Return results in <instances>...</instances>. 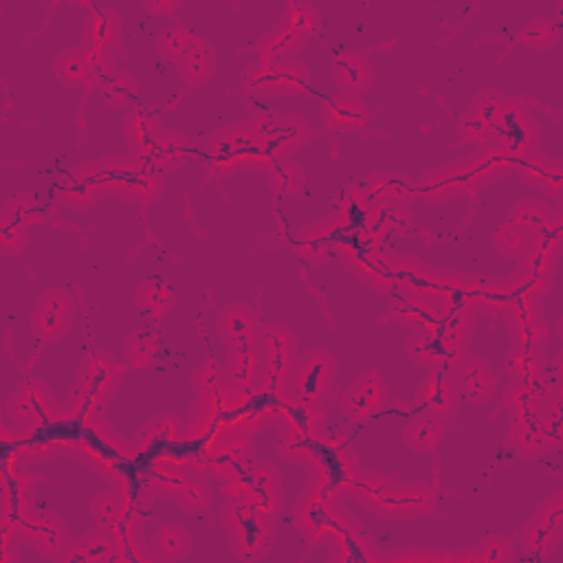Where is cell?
Segmentation results:
<instances>
[{
  "label": "cell",
  "instance_id": "6da1fadb",
  "mask_svg": "<svg viewBox=\"0 0 563 563\" xmlns=\"http://www.w3.org/2000/svg\"><path fill=\"white\" fill-rule=\"evenodd\" d=\"M223 524L231 548L240 559H262L273 544L271 517L258 511L256 506L236 500L225 506Z\"/></svg>",
  "mask_w": 563,
  "mask_h": 563
},
{
  "label": "cell",
  "instance_id": "7a4b0ae2",
  "mask_svg": "<svg viewBox=\"0 0 563 563\" xmlns=\"http://www.w3.org/2000/svg\"><path fill=\"white\" fill-rule=\"evenodd\" d=\"M97 174L102 190L126 198L132 203H152L161 196V179L157 170L148 168L146 163L137 159H119L113 157L108 161L97 163Z\"/></svg>",
  "mask_w": 563,
  "mask_h": 563
},
{
  "label": "cell",
  "instance_id": "3957f363",
  "mask_svg": "<svg viewBox=\"0 0 563 563\" xmlns=\"http://www.w3.org/2000/svg\"><path fill=\"white\" fill-rule=\"evenodd\" d=\"M247 82L253 93L273 95V97H295L308 91L311 75L306 66L295 58H275L262 60L249 69Z\"/></svg>",
  "mask_w": 563,
  "mask_h": 563
},
{
  "label": "cell",
  "instance_id": "277c9868",
  "mask_svg": "<svg viewBox=\"0 0 563 563\" xmlns=\"http://www.w3.org/2000/svg\"><path fill=\"white\" fill-rule=\"evenodd\" d=\"M337 381V359L328 350H311L297 357L293 388L304 405L322 403Z\"/></svg>",
  "mask_w": 563,
  "mask_h": 563
},
{
  "label": "cell",
  "instance_id": "5b68a950",
  "mask_svg": "<svg viewBox=\"0 0 563 563\" xmlns=\"http://www.w3.org/2000/svg\"><path fill=\"white\" fill-rule=\"evenodd\" d=\"M207 152L220 168H236V165H245L258 159L269 163L267 152H264V141L247 124L227 126L214 132V137L207 143Z\"/></svg>",
  "mask_w": 563,
  "mask_h": 563
},
{
  "label": "cell",
  "instance_id": "8992f818",
  "mask_svg": "<svg viewBox=\"0 0 563 563\" xmlns=\"http://www.w3.org/2000/svg\"><path fill=\"white\" fill-rule=\"evenodd\" d=\"M75 317V300L69 291L49 289L40 295V300L31 313V333L44 344H53L66 337Z\"/></svg>",
  "mask_w": 563,
  "mask_h": 563
},
{
  "label": "cell",
  "instance_id": "52a82bcc",
  "mask_svg": "<svg viewBox=\"0 0 563 563\" xmlns=\"http://www.w3.org/2000/svg\"><path fill=\"white\" fill-rule=\"evenodd\" d=\"M489 135L500 143L504 152H509L511 157L522 159L537 146L539 130L533 115L528 113L520 102L504 99L502 115L489 130Z\"/></svg>",
  "mask_w": 563,
  "mask_h": 563
},
{
  "label": "cell",
  "instance_id": "ba28073f",
  "mask_svg": "<svg viewBox=\"0 0 563 563\" xmlns=\"http://www.w3.org/2000/svg\"><path fill=\"white\" fill-rule=\"evenodd\" d=\"M240 493L238 500H245L256 506L258 511L269 515L271 520L282 511L284 506V482L280 471L269 462H258L256 467L247 469L245 476L238 482Z\"/></svg>",
  "mask_w": 563,
  "mask_h": 563
},
{
  "label": "cell",
  "instance_id": "9c48e42d",
  "mask_svg": "<svg viewBox=\"0 0 563 563\" xmlns=\"http://www.w3.org/2000/svg\"><path fill=\"white\" fill-rule=\"evenodd\" d=\"M372 504L385 517H416L429 513L432 509V491L423 484H388L381 482V487H370Z\"/></svg>",
  "mask_w": 563,
  "mask_h": 563
},
{
  "label": "cell",
  "instance_id": "30bf717a",
  "mask_svg": "<svg viewBox=\"0 0 563 563\" xmlns=\"http://www.w3.org/2000/svg\"><path fill=\"white\" fill-rule=\"evenodd\" d=\"M407 355L427 370H451L465 357L462 346L434 328H418L407 339Z\"/></svg>",
  "mask_w": 563,
  "mask_h": 563
},
{
  "label": "cell",
  "instance_id": "8fae6325",
  "mask_svg": "<svg viewBox=\"0 0 563 563\" xmlns=\"http://www.w3.org/2000/svg\"><path fill=\"white\" fill-rule=\"evenodd\" d=\"M218 337L223 339V344L229 352L256 348L264 333V324L247 304H229L218 313L216 319Z\"/></svg>",
  "mask_w": 563,
  "mask_h": 563
},
{
  "label": "cell",
  "instance_id": "7c38bea8",
  "mask_svg": "<svg viewBox=\"0 0 563 563\" xmlns=\"http://www.w3.org/2000/svg\"><path fill=\"white\" fill-rule=\"evenodd\" d=\"M390 399L388 385L377 372H366L341 396V410L352 423H363L379 414Z\"/></svg>",
  "mask_w": 563,
  "mask_h": 563
},
{
  "label": "cell",
  "instance_id": "4fadbf2b",
  "mask_svg": "<svg viewBox=\"0 0 563 563\" xmlns=\"http://www.w3.org/2000/svg\"><path fill=\"white\" fill-rule=\"evenodd\" d=\"M449 374L460 392V399L469 401L471 405L489 403L498 392V377H495L489 361H484L482 357L465 355L456 368L449 370Z\"/></svg>",
  "mask_w": 563,
  "mask_h": 563
},
{
  "label": "cell",
  "instance_id": "5bb4252c",
  "mask_svg": "<svg viewBox=\"0 0 563 563\" xmlns=\"http://www.w3.org/2000/svg\"><path fill=\"white\" fill-rule=\"evenodd\" d=\"M416 403L438 421H449L451 416H456L460 410V392L451 374L447 370H429L416 390Z\"/></svg>",
  "mask_w": 563,
  "mask_h": 563
},
{
  "label": "cell",
  "instance_id": "9a60e30c",
  "mask_svg": "<svg viewBox=\"0 0 563 563\" xmlns=\"http://www.w3.org/2000/svg\"><path fill=\"white\" fill-rule=\"evenodd\" d=\"M563 506L559 498L548 500L539 506V511L524 528V546L531 553H550L561 542Z\"/></svg>",
  "mask_w": 563,
  "mask_h": 563
},
{
  "label": "cell",
  "instance_id": "2e32d148",
  "mask_svg": "<svg viewBox=\"0 0 563 563\" xmlns=\"http://www.w3.org/2000/svg\"><path fill=\"white\" fill-rule=\"evenodd\" d=\"M119 377V363L106 355V352H93L91 357H86L80 374H77V388H80L82 396L88 401L97 405L102 399H106V394L115 388Z\"/></svg>",
  "mask_w": 563,
  "mask_h": 563
},
{
  "label": "cell",
  "instance_id": "e0dca14e",
  "mask_svg": "<svg viewBox=\"0 0 563 563\" xmlns=\"http://www.w3.org/2000/svg\"><path fill=\"white\" fill-rule=\"evenodd\" d=\"M258 348L267 361V377H282L284 372L293 370L297 357H300L297 355V337L284 324L264 326Z\"/></svg>",
  "mask_w": 563,
  "mask_h": 563
},
{
  "label": "cell",
  "instance_id": "ac0fdd59",
  "mask_svg": "<svg viewBox=\"0 0 563 563\" xmlns=\"http://www.w3.org/2000/svg\"><path fill=\"white\" fill-rule=\"evenodd\" d=\"M55 407V396L42 381H29L11 394L7 403V416L11 421L38 423L47 418Z\"/></svg>",
  "mask_w": 563,
  "mask_h": 563
},
{
  "label": "cell",
  "instance_id": "d6986e66",
  "mask_svg": "<svg viewBox=\"0 0 563 563\" xmlns=\"http://www.w3.org/2000/svg\"><path fill=\"white\" fill-rule=\"evenodd\" d=\"M313 139V126L300 115L280 117L278 124L271 130V135L264 139V152L267 159L291 157L293 152L302 150Z\"/></svg>",
  "mask_w": 563,
  "mask_h": 563
},
{
  "label": "cell",
  "instance_id": "ffe728a7",
  "mask_svg": "<svg viewBox=\"0 0 563 563\" xmlns=\"http://www.w3.org/2000/svg\"><path fill=\"white\" fill-rule=\"evenodd\" d=\"M333 80L339 86V93L361 97L374 84V66L368 55L359 51L341 53L333 64Z\"/></svg>",
  "mask_w": 563,
  "mask_h": 563
},
{
  "label": "cell",
  "instance_id": "44dd1931",
  "mask_svg": "<svg viewBox=\"0 0 563 563\" xmlns=\"http://www.w3.org/2000/svg\"><path fill=\"white\" fill-rule=\"evenodd\" d=\"M176 73L187 86H205L216 77V49L212 42L194 38L190 49L176 62Z\"/></svg>",
  "mask_w": 563,
  "mask_h": 563
},
{
  "label": "cell",
  "instance_id": "7402d4cb",
  "mask_svg": "<svg viewBox=\"0 0 563 563\" xmlns=\"http://www.w3.org/2000/svg\"><path fill=\"white\" fill-rule=\"evenodd\" d=\"M324 121L330 130L350 135L368 124V108L357 95L337 93L324 104Z\"/></svg>",
  "mask_w": 563,
  "mask_h": 563
},
{
  "label": "cell",
  "instance_id": "603a6c76",
  "mask_svg": "<svg viewBox=\"0 0 563 563\" xmlns=\"http://www.w3.org/2000/svg\"><path fill=\"white\" fill-rule=\"evenodd\" d=\"M227 377L236 390L253 392L267 379V361H264L260 348H245L229 352Z\"/></svg>",
  "mask_w": 563,
  "mask_h": 563
},
{
  "label": "cell",
  "instance_id": "cb8c5ba5",
  "mask_svg": "<svg viewBox=\"0 0 563 563\" xmlns=\"http://www.w3.org/2000/svg\"><path fill=\"white\" fill-rule=\"evenodd\" d=\"M102 183H99V174H97V163L93 165H84V168L75 170L69 179H66L60 187V201L77 209V212H86L91 209L97 201L99 194H102Z\"/></svg>",
  "mask_w": 563,
  "mask_h": 563
},
{
  "label": "cell",
  "instance_id": "d4e9b609",
  "mask_svg": "<svg viewBox=\"0 0 563 563\" xmlns=\"http://www.w3.org/2000/svg\"><path fill=\"white\" fill-rule=\"evenodd\" d=\"M25 533L47 557H62L71 546L69 531L55 515L31 517L25 524Z\"/></svg>",
  "mask_w": 563,
  "mask_h": 563
},
{
  "label": "cell",
  "instance_id": "484cf974",
  "mask_svg": "<svg viewBox=\"0 0 563 563\" xmlns=\"http://www.w3.org/2000/svg\"><path fill=\"white\" fill-rule=\"evenodd\" d=\"M190 157V139L181 132H163V135L154 141V146L141 154L137 161L146 163L152 170H172L179 168Z\"/></svg>",
  "mask_w": 563,
  "mask_h": 563
},
{
  "label": "cell",
  "instance_id": "4316f807",
  "mask_svg": "<svg viewBox=\"0 0 563 563\" xmlns=\"http://www.w3.org/2000/svg\"><path fill=\"white\" fill-rule=\"evenodd\" d=\"M163 135L161 132V119L154 117L146 108H132L124 119V137L128 141V148L139 159L141 154H146L154 141Z\"/></svg>",
  "mask_w": 563,
  "mask_h": 563
},
{
  "label": "cell",
  "instance_id": "83f0119b",
  "mask_svg": "<svg viewBox=\"0 0 563 563\" xmlns=\"http://www.w3.org/2000/svg\"><path fill=\"white\" fill-rule=\"evenodd\" d=\"M121 33H124V22H121L119 14L108 7H99L88 14L84 22V36L88 47H99V49H110L119 44Z\"/></svg>",
  "mask_w": 563,
  "mask_h": 563
},
{
  "label": "cell",
  "instance_id": "f1b7e54d",
  "mask_svg": "<svg viewBox=\"0 0 563 563\" xmlns=\"http://www.w3.org/2000/svg\"><path fill=\"white\" fill-rule=\"evenodd\" d=\"M414 194V183L403 174L377 172L370 176V181L363 190L368 203H407Z\"/></svg>",
  "mask_w": 563,
  "mask_h": 563
},
{
  "label": "cell",
  "instance_id": "f546056e",
  "mask_svg": "<svg viewBox=\"0 0 563 563\" xmlns=\"http://www.w3.org/2000/svg\"><path fill=\"white\" fill-rule=\"evenodd\" d=\"M412 223L410 209L405 203H374L366 223V234L372 238H383L399 234Z\"/></svg>",
  "mask_w": 563,
  "mask_h": 563
},
{
  "label": "cell",
  "instance_id": "4dcf8cb0",
  "mask_svg": "<svg viewBox=\"0 0 563 563\" xmlns=\"http://www.w3.org/2000/svg\"><path fill=\"white\" fill-rule=\"evenodd\" d=\"M443 436V421H438V418L429 414L412 418L403 429L405 445L416 451V454H432L443 443Z\"/></svg>",
  "mask_w": 563,
  "mask_h": 563
},
{
  "label": "cell",
  "instance_id": "1f68e13d",
  "mask_svg": "<svg viewBox=\"0 0 563 563\" xmlns=\"http://www.w3.org/2000/svg\"><path fill=\"white\" fill-rule=\"evenodd\" d=\"M135 306L146 317L161 319L176 306V291L161 280H146L135 291Z\"/></svg>",
  "mask_w": 563,
  "mask_h": 563
},
{
  "label": "cell",
  "instance_id": "d6a6232c",
  "mask_svg": "<svg viewBox=\"0 0 563 563\" xmlns=\"http://www.w3.org/2000/svg\"><path fill=\"white\" fill-rule=\"evenodd\" d=\"M267 181L271 190L280 196H297L304 190L306 174L302 165L291 157L271 159L267 163Z\"/></svg>",
  "mask_w": 563,
  "mask_h": 563
},
{
  "label": "cell",
  "instance_id": "836d02e7",
  "mask_svg": "<svg viewBox=\"0 0 563 563\" xmlns=\"http://www.w3.org/2000/svg\"><path fill=\"white\" fill-rule=\"evenodd\" d=\"M511 440L517 454L524 458H535L542 454L546 449L544 434H542V412L515 418Z\"/></svg>",
  "mask_w": 563,
  "mask_h": 563
},
{
  "label": "cell",
  "instance_id": "e575fe53",
  "mask_svg": "<svg viewBox=\"0 0 563 563\" xmlns=\"http://www.w3.org/2000/svg\"><path fill=\"white\" fill-rule=\"evenodd\" d=\"M346 262L348 267L357 273V278H361L366 284L379 286L381 282L390 280V262L379 256L374 249L357 245L350 251Z\"/></svg>",
  "mask_w": 563,
  "mask_h": 563
},
{
  "label": "cell",
  "instance_id": "d590c367",
  "mask_svg": "<svg viewBox=\"0 0 563 563\" xmlns=\"http://www.w3.org/2000/svg\"><path fill=\"white\" fill-rule=\"evenodd\" d=\"M154 555L163 561H179L190 555L192 537L179 524H165L152 537Z\"/></svg>",
  "mask_w": 563,
  "mask_h": 563
},
{
  "label": "cell",
  "instance_id": "8d00e7d4",
  "mask_svg": "<svg viewBox=\"0 0 563 563\" xmlns=\"http://www.w3.org/2000/svg\"><path fill=\"white\" fill-rule=\"evenodd\" d=\"M99 97L104 99L106 106L113 110H132V104L137 102L139 84L135 77L124 71H115L108 80L97 88Z\"/></svg>",
  "mask_w": 563,
  "mask_h": 563
},
{
  "label": "cell",
  "instance_id": "74e56055",
  "mask_svg": "<svg viewBox=\"0 0 563 563\" xmlns=\"http://www.w3.org/2000/svg\"><path fill=\"white\" fill-rule=\"evenodd\" d=\"M308 36L304 33L291 29L289 25H278L275 27L267 40L262 42V55L264 60H275V58H295V53H300L304 49Z\"/></svg>",
  "mask_w": 563,
  "mask_h": 563
},
{
  "label": "cell",
  "instance_id": "f35d334b",
  "mask_svg": "<svg viewBox=\"0 0 563 563\" xmlns=\"http://www.w3.org/2000/svg\"><path fill=\"white\" fill-rule=\"evenodd\" d=\"M159 337L150 328H139L124 341V357L128 368L141 370L150 366L159 352Z\"/></svg>",
  "mask_w": 563,
  "mask_h": 563
},
{
  "label": "cell",
  "instance_id": "ab89813d",
  "mask_svg": "<svg viewBox=\"0 0 563 563\" xmlns=\"http://www.w3.org/2000/svg\"><path fill=\"white\" fill-rule=\"evenodd\" d=\"M392 315L399 324L410 328H434L438 313L425 300L418 297H396L392 302Z\"/></svg>",
  "mask_w": 563,
  "mask_h": 563
},
{
  "label": "cell",
  "instance_id": "60d3db41",
  "mask_svg": "<svg viewBox=\"0 0 563 563\" xmlns=\"http://www.w3.org/2000/svg\"><path fill=\"white\" fill-rule=\"evenodd\" d=\"M53 75L58 77V82L71 88H80L91 84V77H88V66L84 60V47L77 49H66L60 53L53 62Z\"/></svg>",
  "mask_w": 563,
  "mask_h": 563
},
{
  "label": "cell",
  "instance_id": "b9f144b4",
  "mask_svg": "<svg viewBox=\"0 0 563 563\" xmlns=\"http://www.w3.org/2000/svg\"><path fill=\"white\" fill-rule=\"evenodd\" d=\"M117 557L113 539L106 535H91L86 537L82 544L69 546V550L62 555V561L71 563H102V561H113Z\"/></svg>",
  "mask_w": 563,
  "mask_h": 563
},
{
  "label": "cell",
  "instance_id": "7bdbcfd3",
  "mask_svg": "<svg viewBox=\"0 0 563 563\" xmlns=\"http://www.w3.org/2000/svg\"><path fill=\"white\" fill-rule=\"evenodd\" d=\"M522 179L535 187H542V190L559 194L563 170L559 163L550 159H528L522 170Z\"/></svg>",
  "mask_w": 563,
  "mask_h": 563
},
{
  "label": "cell",
  "instance_id": "ee69618b",
  "mask_svg": "<svg viewBox=\"0 0 563 563\" xmlns=\"http://www.w3.org/2000/svg\"><path fill=\"white\" fill-rule=\"evenodd\" d=\"M196 36H192L190 29H185L181 25H172L168 29H163L157 38V51L165 62L176 64L179 62L185 51L190 49V44L194 42Z\"/></svg>",
  "mask_w": 563,
  "mask_h": 563
},
{
  "label": "cell",
  "instance_id": "f6af8a7d",
  "mask_svg": "<svg viewBox=\"0 0 563 563\" xmlns=\"http://www.w3.org/2000/svg\"><path fill=\"white\" fill-rule=\"evenodd\" d=\"M249 451V443H245V440H229L218 449L214 465L220 473H225V478H238V473L247 467Z\"/></svg>",
  "mask_w": 563,
  "mask_h": 563
},
{
  "label": "cell",
  "instance_id": "bcb514c9",
  "mask_svg": "<svg viewBox=\"0 0 563 563\" xmlns=\"http://www.w3.org/2000/svg\"><path fill=\"white\" fill-rule=\"evenodd\" d=\"M559 40V27L553 20L539 16L522 29V42L535 51L553 49Z\"/></svg>",
  "mask_w": 563,
  "mask_h": 563
},
{
  "label": "cell",
  "instance_id": "7dc6e473",
  "mask_svg": "<svg viewBox=\"0 0 563 563\" xmlns=\"http://www.w3.org/2000/svg\"><path fill=\"white\" fill-rule=\"evenodd\" d=\"M124 513V498L117 491H102L91 500V517L99 526H113Z\"/></svg>",
  "mask_w": 563,
  "mask_h": 563
},
{
  "label": "cell",
  "instance_id": "c3c4849f",
  "mask_svg": "<svg viewBox=\"0 0 563 563\" xmlns=\"http://www.w3.org/2000/svg\"><path fill=\"white\" fill-rule=\"evenodd\" d=\"M370 207L372 205L363 192H348L341 203V223L348 231H366Z\"/></svg>",
  "mask_w": 563,
  "mask_h": 563
},
{
  "label": "cell",
  "instance_id": "681fc988",
  "mask_svg": "<svg viewBox=\"0 0 563 563\" xmlns=\"http://www.w3.org/2000/svg\"><path fill=\"white\" fill-rule=\"evenodd\" d=\"M84 60L88 66V77H91V86H102L115 69V60L110 55V49H99V47H84Z\"/></svg>",
  "mask_w": 563,
  "mask_h": 563
},
{
  "label": "cell",
  "instance_id": "f907efd6",
  "mask_svg": "<svg viewBox=\"0 0 563 563\" xmlns=\"http://www.w3.org/2000/svg\"><path fill=\"white\" fill-rule=\"evenodd\" d=\"M174 500L185 513H203L212 502V491L201 480H187Z\"/></svg>",
  "mask_w": 563,
  "mask_h": 563
},
{
  "label": "cell",
  "instance_id": "816d5d0a",
  "mask_svg": "<svg viewBox=\"0 0 563 563\" xmlns=\"http://www.w3.org/2000/svg\"><path fill=\"white\" fill-rule=\"evenodd\" d=\"M36 216H38V201L36 196L29 192H18L5 203L3 218L11 220V223L29 227L33 220H36Z\"/></svg>",
  "mask_w": 563,
  "mask_h": 563
},
{
  "label": "cell",
  "instance_id": "f5cc1de1",
  "mask_svg": "<svg viewBox=\"0 0 563 563\" xmlns=\"http://www.w3.org/2000/svg\"><path fill=\"white\" fill-rule=\"evenodd\" d=\"M502 108H504V97L498 91H482L476 99H473L467 110L491 130L495 126V121L500 119Z\"/></svg>",
  "mask_w": 563,
  "mask_h": 563
},
{
  "label": "cell",
  "instance_id": "db71d44e",
  "mask_svg": "<svg viewBox=\"0 0 563 563\" xmlns=\"http://www.w3.org/2000/svg\"><path fill=\"white\" fill-rule=\"evenodd\" d=\"M284 25L311 38V33L319 29V11L308 3H291L289 9H286Z\"/></svg>",
  "mask_w": 563,
  "mask_h": 563
},
{
  "label": "cell",
  "instance_id": "11a10c76",
  "mask_svg": "<svg viewBox=\"0 0 563 563\" xmlns=\"http://www.w3.org/2000/svg\"><path fill=\"white\" fill-rule=\"evenodd\" d=\"M511 223L517 225V227H524V229H533V231H539L542 227H546V209L544 205H539L535 201H524L520 205H515L511 209Z\"/></svg>",
  "mask_w": 563,
  "mask_h": 563
},
{
  "label": "cell",
  "instance_id": "9f6ffc18",
  "mask_svg": "<svg viewBox=\"0 0 563 563\" xmlns=\"http://www.w3.org/2000/svg\"><path fill=\"white\" fill-rule=\"evenodd\" d=\"M330 245H333V240H330L328 236H324L319 229L311 227L300 238V242H297V251H300L304 258L319 262V260H324L328 256Z\"/></svg>",
  "mask_w": 563,
  "mask_h": 563
},
{
  "label": "cell",
  "instance_id": "6f0895ef",
  "mask_svg": "<svg viewBox=\"0 0 563 563\" xmlns=\"http://www.w3.org/2000/svg\"><path fill=\"white\" fill-rule=\"evenodd\" d=\"M509 368L515 379L526 381V379L535 377V374H539V370H542V357H539V350L520 348L515 352V357L511 359Z\"/></svg>",
  "mask_w": 563,
  "mask_h": 563
},
{
  "label": "cell",
  "instance_id": "680465c9",
  "mask_svg": "<svg viewBox=\"0 0 563 563\" xmlns=\"http://www.w3.org/2000/svg\"><path fill=\"white\" fill-rule=\"evenodd\" d=\"M495 245H498V249L504 253V256L517 258L528 247L526 229L524 227H517V225L500 229V234L495 236Z\"/></svg>",
  "mask_w": 563,
  "mask_h": 563
},
{
  "label": "cell",
  "instance_id": "91938a15",
  "mask_svg": "<svg viewBox=\"0 0 563 563\" xmlns=\"http://www.w3.org/2000/svg\"><path fill=\"white\" fill-rule=\"evenodd\" d=\"M473 559L480 561H509L513 559L511 544L504 537H487L478 544V550L473 553Z\"/></svg>",
  "mask_w": 563,
  "mask_h": 563
},
{
  "label": "cell",
  "instance_id": "94428289",
  "mask_svg": "<svg viewBox=\"0 0 563 563\" xmlns=\"http://www.w3.org/2000/svg\"><path fill=\"white\" fill-rule=\"evenodd\" d=\"M185 476L181 471H176V469H159L157 473H154V478H152V487L154 491H157L161 498H176L179 495V491L183 489V484H185Z\"/></svg>",
  "mask_w": 563,
  "mask_h": 563
},
{
  "label": "cell",
  "instance_id": "6125c7cd",
  "mask_svg": "<svg viewBox=\"0 0 563 563\" xmlns=\"http://www.w3.org/2000/svg\"><path fill=\"white\" fill-rule=\"evenodd\" d=\"M29 231L25 225L11 223V220L3 218V229H0V242H3V251L7 253H18L22 247L27 245Z\"/></svg>",
  "mask_w": 563,
  "mask_h": 563
},
{
  "label": "cell",
  "instance_id": "be15d7a7",
  "mask_svg": "<svg viewBox=\"0 0 563 563\" xmlns=\"http://www.w3.org/2000/svg\"><path fill=\"white\" fill-rule=\"evenodd\" d=\"M542 434H544V445L546 449H559L561 440V410L559 403L550 405V410L542 414Z\"/></svg>",
  "mask_w": 563,
  "mask_h": 563
},
{
  "label": "cell",
  "instance_id": "e7e4bbea",
  "mask_svg": "<svg viewBox=\"0 0 563 563\" xmlns=\"http://www.w3.org/2000/svg\"><path fill=\"white\" fill-rule=\"evenodd\" d=\"M174 434V425H172V418L168 416H163V418H154V421H150L148 429H146V434H143V443L150 445L152 449H157L165 443H170V438Z\"/></svg>",
  "mask_w": 563,
  "mask_h": 563
},
{
  "label": "cell",
  "instance_id": "03108f58",
  "mask_svg": "<svg viewBox=\"0 0 563 563\" xmlns=\"http://www.w3.org/2000/svg\"><path fill=\"white\" fill-rule=\"evenodd\" d=\"M192 383L201 392L205 390L212 392L216 388H223V370L214 366V363H205V366H201L192 374Z\"/></svg>",
  "mask_w": 563,
  "mask_h": 563
},
{
  "label": "cell",
  "instance_id": "003e7915",
  "mask_svg": "<svg viewBox=\"0 0 563 563\" xmlns=\"http://www.w3.org/2000/svg\"><path fill=\"white\" fill-rule=\"evenodd\" d=\"M458 130H460V135H462V139L465 141H469V143H482L484 139L489 137V128L482 124V121L473 115V113H467L460 117V121H458Z\"/></svg>",
  "mask_w": 563,
  "mask_h": 563
}]
</instances>
